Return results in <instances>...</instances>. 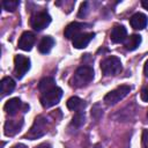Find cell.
<instances>
[{
	"label": "cell",
	"instance_id": "1",
	"mask_svg": "<svg viewBox=\"0 0 148 148\" xmlns=\"http://www.w3.org/2000/svg\"><path fill=\"white\" fill-rule=\"evenodd\" d=\"M94 79V69L89 65H82L76 68L74 75L72 76L69 83L72 87L82 88L89 84Z\"/></svg>",
	"mask_w": 148,
	"mask_h": 148
},
{
	"label": "cell",
	"instance_id": "2",
	"mask_svg": "<svg viewBox=\"0 0 148 148\" xmlns=\"http://www.w3.org/2000/svg\"><path fill=\"white\" fill-rule=\"evenodd\" d=\"M47 119L43 116H38L36 117L31 128L29 130V132L25 134V139H29V140H35V139H38L40 136H43L46 132H47Z\"/></svg>",
	"mask_w": 148,
	"mask_h": 148
},
{
	"label": "cell",
	"instance_id": "3",
	"mask_svg": "<svg viewBox=\"0 0 148 148\" xmlns=\"http://www.w3.org/2000/svg\"><path fill=\"white\" fill-rule=\"evenodd\" d=\"M101 71L105 76L116 75L121 71V61L118 57L110 56L101 61Z\"/></svg>",
	"mask_w": 148,
	"mask_h": 148
},
{
	"label": "cell",
	"instance_id": "4",
	"mask_svg": "<svg viewBox=\"0 0 148 148\" xmlns=\"http://www.w3.org/2000/svg\"><path fill=\"white\" fill-rule=\"evenodd\" d=\"M131 91V87L127 84H121L119 87H117L116 89L109 91L105 96H104V102L108 105H114L118 102H120L123 98H125L128 92Z\"/></svg>",
	"mask_w": 148,
	"mask_h": 148
},
{
	"label": "cell",
	"instance_id": "5",
	"mask_svg": "<svg viewBox=\"0 0 148 148\" xmlns=\"http://www.w3.org/2000/svg\"><path fill=\"white\" fill-rule=\"evenodd\" d=\"M61 96H62L61 88L56 86L54 88H52V89H50V90H47V91L42 94L40 104L43 105V108H51V106H53V105L59 103Z\"/></svg>",
	"mask_w": 148,
	"mask_h": 148
},
{
	"label": "cell",
	"instance_id": "6",
	"mask_svg": "<svg viewBox=\"0 0 148 148\" xmlns=\"http://www.w3.org/2000/svg\"><path fill=\"white\" fill-rule=\"evenodd\" d=\"M30 69V59L22 54H17L14 58V74L17 79H22Z\"/></svg>",
	"mask_w": 148,
	"mask_h": 148
},
{
	"label": "cell",
	"instance_id": "7",
	"mask_svg": "<svg viewBox=\"0 0 148 148\" xmlns=\"http://www.w3.org/2000/svg\"><path fill=\"white\" fill-rule=\"evenodd\" d=\"M51 23V16L46 12H38L31 16L30 24L31 28L36 31H42Z\"/></svg>",
	"mask_w": 148,
	"mask_h": 148
},
{
	"label": "cell",
	"instance_id": "8",
	"mask_svg": "<svg viewBox=\"0 0 148 148\" xmlns=\"http://www.w3.org/2000/svg\"><path fill=\"white\" fill-rule=\"evenodd\" d=\"M35 42H36L35 35L32 32H30V31H24L21 35L20 39H18L17 46H18V49H21L23 51H30L32 49Z\"/></svg>",
	"mask_w": 148,
	"mask_h": 148
},
{
	"label": "cell",
	"instance_id": "9",
	"mask_svg": "<svg viewBox=\"0 0 148 148\" xmlns=\"http://www.w3.org/2000/svg\"><path fill=\"white\" fill-rule=\"evenodd\" d=\"M23 126V119H8L6 123H5V134L7 136H13L15 134H17L21 128Z\"/></svg>",
	"mask_w": 148,
	"mask_h": 148
},
{
	"label": "cell",
	"instance_id": "10",
	"mask_svg": "<svg viewBox=\"0 0 148 148\" xmlns=\"http://www.w3.org/2000/svg\"><path fill=\"white\" fill-rule=\"evenodd\" d=\"M94 37H95L94 32H81L72 39L73 46L75 49H84Z\"/></svg>",
	"mask_w": 148,
	"mask_h": 148
},
{
	"label": "cell",
	"instance_id": "11",
	"mask_svg": "<svg viewBox=\"0 0 148 148\" xmlns=\"http://www.w3.org/2000/svg\"><path fill=\"white\" fill-rule=\"evenodd\" d=\"M84 27H88V24L86 23H80V22H72L69 23L65 30H64V35L67 39H73L75 36H77L79 34H81V31L83 30Z\"/></svg>",
	"mask_w": 148,
	"mask_h": 148
},
{
	"label": "cell",
	"instance_id": "12",
	"mask_svg": "<svg viewBox=\"0 0 148 148\" xmlns=\"http://www.w3.org/2000/svg\"><path fill=\"white\" fill-rule=\"evenodd\" d=\"M23 105L24 104L21 102V99L18 97H14L6 102V104L3 105V110L9 116H15L18 112V110H21V109L23 110Z\"/></svg>",
	"mask_w": 148,
	"mask_h": 148
},
{
	"label": "cell",
	"instance_id": "13",
	"mask_svg": "<svg viewBox=\"0 0 148 148\" xmlns=\"http://www.w3.org/2000/svg\"><path fill=\"white\" fill-rule=\"evenodd\" d=\"M148 18L143 13H135L130 18V24L135 30H142L147 27Z\"/></svg>",
	"mask_w": 148,
	"mask_h": 148
},
{
	"label": "cell",
	"instance_id": "14",
	"mask_svg": "<svg viewBox=\"0 0 148 148\" xmlns=\"http://www.w3.org/2000/svg\"><path fill=\"white\" fill-rule=\"evenodd\" d=\"M127 37V30L124 25H114L110 34V39L112 43H123Z\"/></svg>",
	"mask_w": 148,
	"mask_h": 148
},
{
	"label": "cell",
	"instance_id": "15",
	"mask_svg": "<svg viewBox=\"0 0 148 148\" xmlns=\"http://www.w3.org/2000/svg\"><path fill=\"white\" fill-rule=\"evenodd\" d=\"M0 89H1V96L2 97L12 94L13 90L15 89V81L9 76L2 77V80L0 82Z\"/></svg>",
	"mask_w": 148,
	"mask_h": 148
},
{
	"label": "cell",
	"instance_id": "16",
	"mask_svg": "<svg viewBox=\"0 0 148 148\" xmlns=\"http://www.w3.org/2000/svg\"><path fill=\"white\" fill-rule=\"evenodd\" d=\"M54 39H53V37H51V36H44L43 38H42V40L39 42V44H38V50H39V52L40 53H43V54H46V53H49L51 50H52V47L54 46Z\"/></svg>",
	"mask_w": 148,
	"mask_h": 148
},
{
	"label": "cell",
	"instance_id": "17",
	"mask_svg": "<svg viewBox=\"0 0 148 148\" xmlns=\"http://www.w3.org/2000/svg\"><path fill=\"white\" fill-rule=\"evenodd\" d=\"M141 40H142V38H141L140 35H136V34L131 35L130 37L126 38L125 49H126L127 51H134V50H136V49L140 46Z\"/></svg>",
	"mask_w": 148,
	"mask_h": 148
},
{
	"label": "cell",
	"instance_id": "18",
	"mask_svg": "<svg viewBox=\"0 0 148 148\" xmlns=\"http://www.w3.org/2000/svg\"><path fill=\"white\" fill-rule=\"evenodd\" d=\"M66 105H67V108H68L69 110L76 112V111L83 110V108L86 106V103H84V101H82L81 98H79V97H76V96H73V97H71V98L67 99Z\"/></svg>",
	"mask_w": 148,
	"mask_h": 148
},
{
	"label": "cell",
	"instance_id": "19",
	"mask_svg": "<svg viewBox=\"0 0 148 148\" xmlns=\"http://www.w3.org/2000/svg\"><path fill=\"white\" fill-rule=\"evenodd\" d=\"M54 87H56V81L51 76H46V77L42 79L39 81V84H38V89H39V91L42 94L47 91V90H50V89H52V88H54Z\"/></svg>",
	"mask_w": 148,
	"mask_h": 148
},
{
	"label": "cell",
	"instance_id": "20",
	"mask_svg": "<svg viewBox=\"0 0 148 148\" xmlns=\"http://www.w3.org/2000/svg\"><path fill=\"white\" fill-rule=\"evenodd\" d=\"M84 124V112L83 110L81 111H76L71 124H69V127H74V128H80L82 125Z\"/></svg>",
	"mask_w": 148,
	"mask_h": 148
},
{
	"label": "cell",
	"instance_id": "21",
	"mask_svg": "<svg viewBox=\"0 0 148 148\" xmlns=\"http://www.w3.org/2000/svg\"><path fill=\"white\" fill-rule=\"evenodd\" d=\"M18 5H20V1H16V0H5V1H2L3 9H6L8 12L16 10V8L18 7Z\"/></svg>",
	"mask_w": 148,
	"mask_h": 148
},
{
	"label": "cell",
	"instance_id": "22",
	"mask_svg": "<svg viewBox=\"0 0 148 148\" xmlns=\"http://www.w3.org/2000/svg\"><path fill=\"white\" fill-rule=\"evenodd\" d=\"M88 12H89V3H88L87 1H84V2H82L81 6H80L77 16H79V17H84V16H87Z\"/></svg>",
	"mask_w": 148,
	"mask_h": 148
},
{
	"label": "cell",
	"instance_id": "23",
	"mask_svg": "<svg viewBox=\"0 0 148 148\" xmlns=\"http://www.w3.org/2000/svg\"><path fill=\"white\" fill-rule=\"evenodd\" d=\"M141 147L142 148H148V128L147 130H143V132H142Z\"/></svg>",
	"mask_w": 148,
	"mask_h": 148
},
{
	"label": "cell",
	"instance_id": "24",
	"mask_svg": "<svg viewBox=\"0 0 148 148\" xmlns=\"http://www.w3.org/2000/svg\"><path fill=\"white\" fill-rule=\"evenodd\" d=\"M140 97L143 102H148V84L145 86L141 90V94H140Z\"/></svg>",
	"mask_w": 148,
	"mask_h": 148
},
{
	"label": "cell",
	"instance_id": "25",
	"mask_svg": "<svg viewBox=\"0 0 148 148\" xmlns=\"http://www.w3.org/2000/svg\"><path fill=\"white\" fill-rule=\"evenodd\" d=\"M143 73H145V75L148 77V60L145 62V66H143Z\"/></svg>",
	"mask_w": 148,
	"mask_h": 148
},
{
	"label": "cell",
	"instance_id": "26",
	"mask_svg": "<svg viewBox=\"0 0 148 148\" xmlns=\"http://www.w3.org/2000/svg\"><path fill=\"white\" fill-rule=\"evenodd\" d=\"M10 148H28L25 145H23V143H17V145H14V146H12Z\"/></svg>",
	"mask_w": 148,
	"mask_h": 148
},
{
	"label": "cell",
	"instance_id": "27",
	"mask_svg": "<svg viewBox=\"0 0 148 148\" xmlns=\"http://www.w3.org/2000/svg\"><path fill=\"white\" fill-rule=\"evenodd\" d=\"M35 148H51V146H50L49 143H40L39 146H37V147H35Z\"/></svg>",
	"mask_w": 148,
	"mask_h": 148
},
{
	"label": "cell",
	"instance_id": "28",
	"mask_svg": "<svg viewBox=\"0 0 148 148\" xmlns=\"http://www.w3.org/2000/svg\"><path fill=\"white\" fill-rule=\"evenodd\" d=\"M141 5H142V7H145L146 9H148V0H142L141 1Z\"/></svg>",
	"mask_w": 148,
	"mask_h": 148
},
{
	"label": "cell",
	"instance_id": "29",
	"mask_svg": "<svg viewBox=\"0 0 148 148\" xmlns=\"http://www.w3.org/2000/svg\"><path fill=\"white\" fill-rule=\"evenodd\" d=\"M147 118H148V112H147Z\"/></svg>",
	"mask_w": 148,
	"mask_h": 148
}]
</instances>
